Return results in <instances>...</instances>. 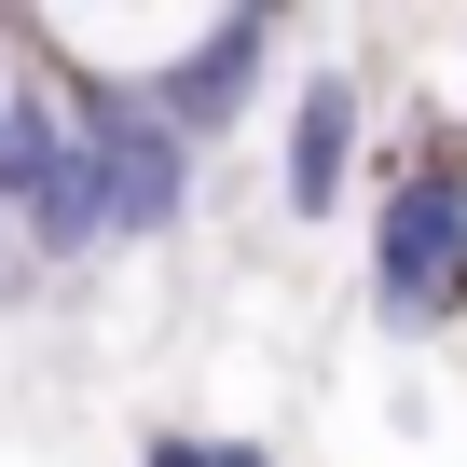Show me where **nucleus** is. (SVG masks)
<instances>
[{
    "instance_id": "obj_2",
    "label": "nucleus",
    "mask_w": 467,
    "mask_h": 467,
    "mask_svg": "<svg viewBox=\"0 0 467 467\" xmlns=\"http://www.w3.org/2000/svg\"><path fill=\"white\" fill-rule=\"evenodd\" d=\"M83 151H97V220H110V248L124 234H165L192 206V138L165 110H83Z\"/></svg>"
},
{
    "instance_id": "obj_4",
    "label": "nucleus",
    "mask_w": 467,
    "mask_h": 467,
    "mask_svg": "<svg viewBox=\"0 0 467 467\" xmlns=\"http://www.w3.org/2000/svg\"><path fill=\"white\" fill-rule=\"evenodd\" d=\"M138 467H206V440H192V426H151V440H138Z\"/></svg>"
},
{
    "instance_id": "obj_3",
    "label": "nucleus",
    "mask_w": 467,
    "mask_h": 467,
    "mask_svg": "<svg viewBox=\"0 0 467 467\" xmlns=\"http://www.w3.org/2000/svg\"><path fill=\"white\" fill-rule=\"evenodd\" d=\"M344 179H358V83L330 69V83L289 97V165H275V192H289V220H330Z\"/></svg>"
},
{
    "instance_id": "obj_6",
    "label": "nucleus",
    "mask_w": 467,
    "mask_h": 467,
    "mask_svg": "<svg viewBox=\"0 0 467 467\" xmlns=\"http://www.w3.org/2000/svg\"><path fill=\"white\" fill-rule=\"evenodd\" d=\"M0 234H15V206H0Z\"/></svg>"
},
{
    "instance_id": "obj_1",
    "label": "nucleus",
    "mask_w": 467,
    "mask_h": 467,
    "mask_svg": "<svg viewBox=\"0 0 467 467\" xmlns=\"http://www.w3.org/2000/svg\"><path fill=\"white\" fill-rule=\"evenodd\" d=\"M371 317L399 344H426V330L467 317V179L453 165H412L371 206Z\"/></svg>"
},
{
    "instance_id": "obj_5",
    "label": "nucleus",
    "mask_w": 467,
    "mask_h": 467,
    "mask_svg": "<svg viewBox=\"0 0 467 467\" xmlns=\"http://www.w3.org/2000/svg\"><path fill=\"white\" fill-rule=\"evenodd\" d=\"M206 467H275V453L262 440H206Z\"/></svg>"
}]
</instances>
